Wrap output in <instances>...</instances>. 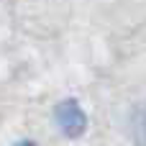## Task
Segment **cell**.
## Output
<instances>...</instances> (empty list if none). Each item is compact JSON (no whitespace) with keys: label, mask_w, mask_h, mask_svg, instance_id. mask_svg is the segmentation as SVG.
<instances>
[{"label":"cell","mask_w":146,"mask_h":146,"mask_svg":"<svg viewBox=\"0 0 146 146\" xmlns=\"http://www.w3.org/2000/svg\"><path fill=\"white\" fill-rule=\"evenodd\" d=\"M128 128H131L133 144L136 146H146V98L141 100V103H136V108L131 110Z\"/></svg>","instance_id":"1"},{"label":"cell","mask_w":146,"mask_h":146,"mask_svg":"<svg viewBox=\"0 0 146 146\" xmlns=\"http://www.w3.org/2000/svg\"><path fill=\"white\" fill-rule=\"evenodd\" d=\"M56 115H59V126H62L67 133H80V131H82V110H80L74 103H64Z\"/></svg>","instance_id":"2"}]
</instances>
